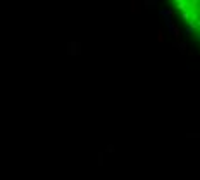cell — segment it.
<instances>
[{
  "label": "cell",
  "mask_w": 200,
  "mask_h": 180,
  "mask_svg": "<svg viewBox=\"0 0 200 180\" xmlns=\"http://www.w3.org/2000/svg\"><path fill=\"white\" fill-rule=\"evenodd\" d=\"M67 47H69V54H80V50H78V49H80L81 45L78 43V42H69V45H67Z\"/></svg>",
  "instance_id": "6da1fadb"
},
{
  "label": "cell",
  "mask_w": 200,
  "mask_h": 180,
  "mask_svg": "<svg viewBox=\"0 0 200 180\" xmlns=\"http://www.w3.org/2000/svg\"><path fill=\"white\" fill-rule=\"evenodd\" d=\"M131 11H136V0H131Z\"/></svg>",
  "instance_id": "5b68a950"
},
{
  "label": "cell",
  "mask_w": 200,
  "mask_h": 180,
  "mask_svg": "<svg viewBox=\"0 0 200 180\" xmlns=\"http://www.w3.org/2000/svg\"><path fill=\"white\" fill-rule=\"evenodd\" d=\"M157 5V0H145V7H154Z\"/></svg>",
  "instance_id": "3957f363"
},
{
  "label": "cell",
  "mask_w": 200,
  "mask_h": 180,
  "mask_svg": "<svg viewBox=\"0 0 200 180\" xmlns=\"http://www.w3.org/2000/svg\"><path fill=\"white\" fill-rule=\"evenodd\" d=\"M174 45L179 49V52H183V54H185V50H186V43H179V42H176Z\"/></svg>",
  "instance_id": "7a4b0ae2"
},
{
  "label": "cell",
  "mask_w": 200,
  "mask_h": 180,
  "mask_svg": "<svg viewBox=\"0 0 200 180\" xmlns=\"http://www.w3.org/2000/svg\"><path fill=\"white\" fill-rule=\"evenodd\" d=\"M157 40H159V42H164V33H162V31H157Z\"/></svg>",
  "instance_id": "277c9868"
}]
</instances>
